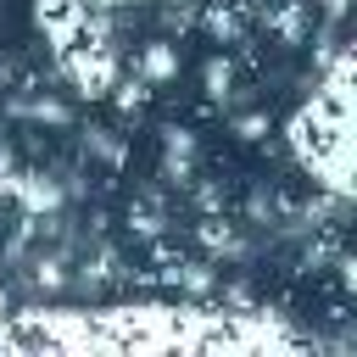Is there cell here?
Here are the masks:
<instances>
[{
  "instance_id": "52a82bcc",
  "label": "cell",
  "mask_w": 357,
  "mask_h": 357,
  "mask_svg": "<svg viewBox=\"0 0 357 357\" xmlns=\"http://www.w3.org/2000/svg\"><path fill=\"white\" fill-rule=\"evenodd\" d=\"M201 84H206V100H212V106L229 100V89H234V61H229V56H212V61L201 67Z\"/></svg>"
},
{
  "instance_id": "9c48e42d",
  "label": "cell",
  "mask_w": 357,
  "mask_h": 357,
  "mask_svg": "<svg viewBox=\"0 0 357 357\" xmlns=\"http://www.w3.org/2000/svg\"><path fill=\"white\" fill-rule=\"evenodd\" d=\"M28 279H33V290H61L67 284V262L61 257H33V273Z\"/></svg>"
},
{
  "instance_id": "ba28073f",
  "label": "cell",
  "mask_w": 357,
  "mask_h": 357,
  "mask_svg": "<svg viewBox=\"0 0 357 357\" xmlns=\"http://www.w3.org/2000/svg\"><path fill=\"white\" fill-rule=\"evenodd\" d=\"M145 100H151V84H145L139 73H134V78H117V84H112V106H117V112H139Z\"/></svg>"
},
{
  "instance_id": "8992f818",
  "label": "cell",
  "mask_w": 357,
  "mask_h": 357,
  "mask_svg": "<svg viewBox=\"0 0 357 357\" xmlns=\"http://www.w3.org/2000/svg\"><path fill=\"white\" fill-rule=\"evenodd\" d=\"M128 229H134L139 240H156V234H167V206H162L156 195L134 201V206H128Z\"/></svg>"
},
{
  "instance_id": "30bf717a",
  "label": "cell",
  "mask_w": 357,
  "mask_h": 357,
  "mask_svg": "<svg viewBox=\"0 0 357 357\" xmlns=\"http://www.w3.org/2000/svg\"><path fill=\"white\" fill-rule=\"evenodd\" d=\"M234 134L257 145V139H268V134H273V117H268V112H245V117H234Z\"/></svg>"
},
{
  "instance_id": "6da1fadb",
  "label": "cell",
  "mask_w": 357,
  "mask_h": 357,
  "mask_svg": "<svg viewBox=\"0 0 357 357\" xmlns=\"http://www.w3.org/2000/svg\"><path fill=\"white\" fill-rule=\"evenodd\" d=\"M61 61V73L73 78V89L84 95V100H106L112 95V84L123 78V67H117V50L112 45H100V39H84V45H73L67 56H56Z\"/></svg>"
},
{
  "instance_id": "3957f363",
  "label": "cell",
  "mask_w": 357,
  "mask_h": 357,
  "mask_svg": "<svg viewBox=\"0 0 357 357\" xmlns=\"http://www.w3.org/2000/svg\"><path fill=\"white\" fill-rule=\"evenodd\" d=\"M257 17H262V28H268L279 45H301V39L312 33V0H279V6L257 11Z\"/></svg>"
},
{
  "instance_id": "7a4b0ae2",
  "label": "cell",
  "mask_w": 357,
  "mask_h": 357,
  "mask_svg": "<svg viewBox=\"0 0 357 357\" xmlns=\"http://www.w3.org/2000/svg\"><path fill=\"white\" fill-rule=\"evenodd\" d=\"M84 11H89V0H33V22L50 33V50H56V56H67V50L78 45Z\"/></svg>"
},
{
  "instance_id": "7c38bea8",
  "label": "cell",
  "mask_w": 357,
  "mask_h": 357,
  "mask_svg": "<svg viewBox=\"0 0 357 357\" xmlns=\"http://www.w3.org/2000/svg\"><path fill=\"white\" fill-rule=\"evenodd\" d=\"M340 284L357 296V251H351V257H340Z\"/></svg>"
},
{
  "instance_id": "5b68a950",
  "label": "cell",
  "mask_w": 357,
  "mask_h": 357,
  "mask_svg": "<svg viewBox=\"0 0 357 357\" xmlns=\"http://www.w3.org/2000/svg\"><path fill=\"white\" fill-rule=\"evenodd\" d=\"M134 73H139L145 84H167V78H178V45H173V39H151V45L139 50Z\"/></svg>"
},
{
  "instance_id": "8fae6325",
  "label": "cell",
  "mask_w": 357,
  "mask_h": 357,
  "mask_svg": "<svg viewBox=\"0 0 357 357\" xmlns=\"http://www.w3.org/2000/svg\"><path fill=\"white\" fill-rule=\"evenodd\" d=\"M195 206L201 212H223V190L218 184H195Z\"/></svg>"
},
{
  "instance_id": "277c9868",
  "label": "cell",
  "mask_w": 357,
  "mask_h": 357,
  "mask_svg": "<svg viewBox=\"0 0 357 357\" xmlns=\"http://www.w3.org/2000/svg\"><path fill=\"white\" fill-rule=\"evenodd\" d=\"M195 245L206 251V257H240L245 245H240V229L223 218V212H201V223H195Z\"/></svg>"
}]
</instances>
